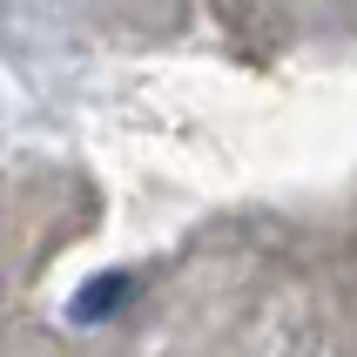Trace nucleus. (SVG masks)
I'll use <instances>...</instances> for the list:
<instances>
[{
	"label": "nucleus",
	"mask_w": 357,
	"mask_h": 357,
	"mask_svg": "<svg viewBox=\"0 0 357 357\" xmlns=\"http://www.w3.org/2000/svg\"><path fill=\"white\" fill-rule=\"evenodd\" d=\"M135 297V277L128 270H108V277H88L75 290V303H68V324H81V331H95V324L121 317V303Z\"/></svg>",
	"instance_id": "obj_1"
}]
</instances>
